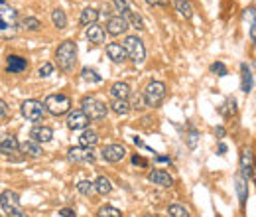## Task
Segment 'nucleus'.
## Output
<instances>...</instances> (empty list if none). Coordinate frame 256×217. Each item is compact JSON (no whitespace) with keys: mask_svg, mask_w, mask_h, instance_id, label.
Wrapping results in <instances>:
<instances>
[{"mask_svg":"<svg viewBox=\"0 0 256 217\" xmlns=\"http://www.w3.org/2000/svg\"><path fill=\"white\" fill-rule=\"evenodd\" d=\"M122 48L126 52V57H130L132 63H136V65L144 63V59H146V48H144V42L138 36H126Z\"/></svg>","mask_w":256,"mask_h":217,"instance_id":"4","label":"nucleus"},{"mask_svg":"<svg viewBox=\"0 0 256 217\" xmlns=\"http://www.w3.org/2000/svg\"><path fill=\"white\" fill-rule=\"evenodd\" d=\"M173 6H175V10H177L185 20H189V18L193 16V6H191L189 0H173Z\"/></svg>","mask_w":256,"mask_h":217,"instance_id":"25","label":"nucleus"},{"mask_svg":"<svg viewBox=\"0 0 256 217\" xmlns=\"http://www.w3.org/2000/svg\"><path fill=\"white\" fill-rule=\"evenodd\" d=\"M81 110L89 116V120H102L108 114L106 103H102L101 99H97V97H83Z\"/></svg>","mask_w":256,"mask_h":217,"instance_id":"7","label":"nucleus"},{"mask_svg":"<svg viewBox=\"0 0 256 217\" xmlns=\"http://www.w3.org/2000/svg\"><path fill=\"white\" fill-rule=\"evenodd\" d=\"M22 114L30 122H42L44 116H46V107L38 99H28V101L22 103Z\"/></svg>","mask_w":256,"mask_h":217,"instance_id":"8","label":"nucleus"},{"mask_svg":"<svg viewBox=\"0 0 256 217\" xmlns=\"http://www.w3.org/2000/svg\"><path fill=\"white\" fill-rule=\"evenodd\" d=\"M38 73H40V77H50L51 73H53V65L51 63H44Z\"/></svg>","mask_w":256,"mask_h":217,"instance_id":"40","label":"nucleus"},{"mask_svg":"<svg viewBox=\"0 0 256 217\" xmlns=\"http://www.w3.org/2000/svg\"><path fill=\"white\" fill-rule=\"evenodd\" d=\"M245 166H253V150L251 148H241V168Z\"/></svg>","mask_w":256,"mask_h":217,"instance_id":"37","label":"nucleus"},{"mask_svg":"<svg viewBox=\"0 0 256 217\" xmlns=\"http://www.w3.org/2000/svg\"><path fill=\"white\" fill-rule=\"evenodd\" d=\"M18 12L6 0H0V38L12 40L18 36Z\"/></svg>","mask_w":256,"mask_h":217,"instance_id":"1","label":"nucleus"},{"mask_svg":"<svg viewBox=\"0 0 256 217\" xmlns=\"http://www.w3.org/2000/svg\"><path fill=\"white\" fill-rule=\"evenodd\" d=\"M219 112H221L225 118H231L233 114H237V99H235V97H227V101L219 107Z\"/></svg>","mask_w":256,"mask_h":217,"instance_id":"26","label":"nucleus"},{"mask_svg":"<svg viewBox=\"0 0 256 217\" xmlns=\"http://www.w3.org/2000/svg\"><path fill=\"white\" fill-rule=\"evenodd\" d=\"M87 40L93 46H101V44H104V30L99 24H89L87 26Z\"/></svg>","mask_w":256,"mask_h":217,"instance_id":"18","label":"nucleus"},{"mask_svg":"<svg viewBox=\"0 0 256 217\" xmlns=\"http://www.w3.org/2000/svg\"><path fill=\"white\" fill-rule=\"evenodd\" d=\"M237 194H239V202H241V208L245 210V206H247V200H249V182L245 180V178H241L239 174H237Z\"/></svg>","mask_w":256,"mask_h":217,"instance_id":"22","label":"nucleus"},{"mask_svg":"<svg viewBox=\"0 0 256 217\" xmlns=\"http://www.w3.org/2000/svg\"><path fill=\"white\" fill-rule=\"evenodd\" d=\"M6 116H8V107H6V103L0 99V120L6 118Z\"/></svg>","mask_w":256,"mask_h":217,"instance_id":"44","label":"nucleus"},{"mask_svg":"<svg viewBox=\"0 0 256 217\" xmlns=\"http://www.w3.org/2000/svg\"><path fill=\"white\" fill-rule=\"evenodd\" d=\"M51 20H53V26L57 30H65L67 28V16H65V12L61 8H55L51 12Z\"/></svg>","mask_w":256,"mask_h":217,"instance_id":"30","label":"nucleus"},{"mask_svg":"<svg viewBox=\"0 0 256 217\" xmlns=\"http://www.w3.org/2000/svg\"><path fill=\"white\" fill-rule=\"evenodd\" d=\"M132 164H136V166H142V168H146V166H148V160H144L142 156L134 154V156H132Z\"/></svg>","mask_w":256,"mask_h":217,"instance_id":"41","label":"nucleus"},{"mask_svg":"<svg viewBox=\"0 0 256 217\" xmlns=\"http://www.w3.org/2000/svg\"><path fill=\"white\" fill-rule=\"evenodd\" d=\"M46 112H51L53 116H63L71 110V99L63 93H55V95H48L44 101Z\"/></svg>","mask_w":256,"mask_h":217,"instance_id":"5","label":"nucleus"},{"mask_svg":"<svg viewBox=\"0 0 256 217\" xmlns=\"http://www.w3.org/2000/svg\"><path fill=\"white\" fill-rule=\"evenodd\" d=\"M130 87L124 81H116L110 85V97L112 99H130Z\"/></svg>","mask_w":256,"mask_h":217,"instance_id":"19","label":"nucleus"},{"mask_svg":"<svg viewBox=\"0 0 256 217\" xmlns=\"http://www.w3.org/2000/svg\"><path fill=\"white\" fill-rule=\"evenodd\" d=\"M18 26H20V28H24V30H28V32H38V30L42 28V22H40L38 18L28 16V18H24L22 22H18Z\"/></svg>","mask_w":256,"mask_h":217,"instance_id":"32","label":"nucleus"},{"mask_svg":"<svg viewBox=\"0 0 256 217\" xmlns=\"http://www.w3.org/2000/svg\"><path fill=\"white\" fill-rule=\"evenodd\" d=\"M168 214H170V217H191L189 216V212H187L183 206H179V204L168 206Z\"/></svg>","mask_w":256,"mask_h":217,"instance_id":"34","label":"nucleus"},{"mask_svg":"<svg viewBox=\"0 0 256 217\" xmlns=\"http://www.w3.org/2000/svg\"><path fill=\"white\" fill-rule=\"evenodd\" d=\"M241 89L243 93H251L253 91V85H255V77H253V69L249 67V63H241Z\"/></svg>","mask_w":256,"mask_h":217,"instance_id":"16","label":"nucleus"},{"mask_svg":"<svg viewBox=\"0 0 256 217\" xmlns=\"http://www.w3.org/2000/svg\"><path fill=\"white\" fill-rule=\"evenodd\" d=\"M142 217H160V216H158V214H144Z\"/></svg>","mask_w":256,"mask_h":217,"instance_id":"51","label":"nucleus"},{"mask_svg":"<svg viewBox=\"0 0 256 217\" xmlns=\"http://www.w3.org/2000/svg\"><path fill=\"white\" fill-rule=\"evenodd\" d=\"M217 150H219V154H225V152H227V144H223V142H221Z\"/></svg>","mask_w":256,"mask_h":217,"instance_id":"49","label":"nucleus"},{"mask_svg":"<svg viewBox=\"0 0 256 217\" xmlns=\"http://www.w3.org/2000/svg\"><path fill=\"white\" fill-rule=\"evenodd\" d=\"M30 138H32V142H36V144H40V142H50L51 138H53V130H51L50 126H34V128L30 130Z\"/></svg>","mask_w":256,"mask_h":217,"instance_id":"17","label":"nucleus"},{"mask_svg":"<svg viewBox=\"0 0 256 217\" xmlns=\"http://www.w3.org/2000/svg\"><path fill=\"white\" fill-rule=\"evenodd\" d=\"M166 85L162 81H150L142 93V101L146 103V107L158 108L162 105V101L166 99Z\"/></svg>","mask_w":256,"mask_h":217,"instance_id":"3","label":"nucleus"},{"mask_svg":"<svg viewBox=\"0 0 256 217\" xmlns=\"http://www.w3.org/2000/svg\"><path fill=\"white\" fill-rule=\"evenodd\" d=\"M59 216H61V217H77V216H75V212H73V210H69V208L59 210Z\"/></svg>","mask_w":256,"mask_h":217,"instance_id":"43","label":"nucleus"},{"mask_svg":"<svg viewBox=\"0 0 256 217\" xmlns=\"http://www.w3.org/2000/svg\"><path fill=\"white\" fill-rule=\"evenodd\" d=\"M81 77L87 81V83H101L102 75H99L97 69H91V67H83L81 69Z\"/></svg>","mask_w":256,"mask_h":217,"instance_id":"31","label":"nucleus"},{"mask_svg":"<svg viewBox=\"0 0 256 217\" xmlns=\"http://www.w3.org/2000/svg\"><path fill=\"white\" fill-rule=\"evenodd\" d=\"M101 156L104 162L116 164V162H120V160H124L126 148H124L122 144H106L101 150Z\"/></svg>","mask_w":256,"mask_h":217,"instance_id":"11","label":"nucleus"},{"mask_svg":"<svg viewBox=\"0 0 256 217\" xmlns=\"http://www.w3.org/2000/svg\"><path fill=\"white\" fill-rule=\"evenodd\" d=\"M97 142H99V134H97L95 130H85V132L79 136V144L85 146V148H93Z\"/></svg>","mask_w":256,"mask_h":217,"instance_id":"24","label":"nucleus"},{"mask_svg":"<svg viewBox=\"0 0 256 217\" xmlns=\"http://www.w3.org/2000/svg\"><path fill=\"white\" fill-rule=\"evenodd\" d=\"M156 160H158V162H171L168 156H156Z\"/></svg>","mask_w":256,"mask_h":217,"instance_id":"50","label":"nucleus"},{"mask_svg":"<svg viewBox=\"0 0 256 217\" xmlns=\"http://www.w3.org/2000/svg\"><path fill=\"white\" fill-rule=\"evenodd\" d=\"M140 107H142V97L140 95H134V99L130 103V108H140Z\"/></svg>","mask_w":256,"mask_h":217,"instance_id":"42","label":"nucleus"},{"mask_svg":"<svg viewBox=\"0 0 256 217\" xmlns=\"http://www.w3.org/2000/svg\"><path fill=\"white\" fill-rule=\"evenodd\" d=\"M18 148H20V142H18L16 136H12V134H2L0 136V154L10 156V154H16Z\"/></svg>","mask_w":256,"mask_h":217,"instance_id":"13","label":"nucleus"},{"mask_svg":"<svg viewBox=\"0 0 256 217\" xmlns=\"http://www.w3.org/2000/svg\"><path fill=\"white\" fill-rule=\"evenodd\" d=\"M122 18L128 22V26H132V28H136V30H146V28H144V20H142V16H140L138 12H134L132 8H130Z\"/></svg>","mask_w":256,"mask_h":217,"instance_id":"23","label":"nucleus"},{"mask_svg":"<svg viewBox=\"0 0 256 217\" xmlns=\"http://www.w3.org/2000/svg\"><path fill=\"white\" fill-rule=\"evenodd\" d=\"M67 128L69 130H85L89 124H91V120H89V116L81 110V108H75V110H69L67 112Z\"/></svg>","mask_w":256,"mask_h":217,"instance_id":"10","label":"nucleus"},{"mask_svg":"<svg viewBox=\"0 0 256 217\" xmlns=\"http://www.w3.org/2000/svg\"><path fill=\"white\" fill-rule=\"evenodd\" d=\"M146 2L152 6H168L170 4V0H146Z\"/></svg>","mask_w":256,"mask_h":217,"instance_id":"45","label":"nucleus"},{"mask_svg":"<svg viewBox=\"0 0 256 217\" xmlns=\"http://www.w3.org/2000/svg\"><path fill=\"white\" fill-rule=\"evenodd\" d=\"M77 192H79V194H83V196H87V198H93V196L97 194L95 184H93V182H89V180L79 182V184H77Z\"/></svg>","mask_w":256,"mask_h":217,"instance_id":"33","label":"nucleus"},{"mask_svg":"<svg viewBox=\"0 0 256 217\" xmlns=\"http://www.w3.org/2000/svg\"><path fill=\"white\" fill-rule=\"evenodd\" d=\"M106 55H108L114 63H122V61L126 59V52H124L122 44H116V42H112V44L106 46Z\"/></svg>","mask_w":256,"mask_h":217,"instance_id":"20","label":"nucleus"},{"mask_svg":"<svg viewBox=\"0 0 256 217\" xmlns=\"http://www.w3.org/2000/svg\"><path fill=\"white\" fill-rule=\"evenodd\" d=\"M211 71H213V73H217L219 77H225V75L229 73L227 65H225V63H221V61H215V63L211 65Z\"/></svg>","mask_w":256,"mask_h":217,"instance_id":"38","label":"nucleus"},{"mask_svg":"<svg viewBox=\"0 0 256 217\" xmlns=\"http://www.w3.org/2000/svg\"><path fill=\"white\" fill-rule=\"evenodd\" d=\"M215 136H217V138H225V128H223V126H217V128H215Z\"/></svg>","mask_w":256,"mask_h":217,"instance_id":"47","label":"nucleus"},{"mask_svg":"<svg viewBox=\"0 0 256 217\" xmlns=\"http://www.w3.org/2000/svg\"><path fill=\"white\" fill-rule=\"evenodd\" d=\"M97 20H99V10H95V8H85V10L81 12V18H79V22H81L83 26L97 24Z\"/></svg>","mask_w":256,"mask_h":217,"instance_id":"28","label":"nucleus"},{"mask_svg":"<svg viewBox=\"0 0 256 217\" xmlns=\"http://www.w3.org/2000/svg\"><path fill=\"white\" fill-rule=\"evenodd\" d=\"M0 217H2V216H0Z\"/></svg>","mask_w":256,"mask_h":217,"instance_id":"52","label":"nucleus"},{"mask_svg":"<svg viewBox=\"0 0 256 217\" xmlns=\"http://www.w3.org/2000/svg\"><path fill=\"white\" fill-rule=\"evenodd\" d=\"M148 180L152 182L154 186H162V188H171L173 186V178L164 170H152L148 174Z\"/></svg>","mask_w":256,"mask_h":217,"instance_id":"15","label":"nucleus"},{"mask_svg":"<svg viewBox=\"0 0 256 217\" xmlns=\"http://www.w3.org/2000/svg\"><path fill=\"white\" fill-rule=\"evenodd\" d=\"M67 158L69 162H75V164H93L95 162V152L93 148H85V146H73L67 150Z\"/></svg>","mask_w":256,"mask_h":217,"instance_id":"9","label":"nucleus"},{"mask_svg":"<svg viewBox=\"0 0 256 217\" xmlns=\"http://www.w3.org/2000/svg\"><path fill=\"white\" fill-rule=\"evenodd\" d=\"M55 59H57V65L61 71L69 73L75 63H77V44L71 42V40H65L59 44V48L55 50Z\"/></svg>","mask_w":256,"mask_h":217,"instance_id":"2","label":"nucleus"},{"mask_svg":"<svg viewBox=\"0 0 256 217\" xmlns=\"http://www.w3.org/2000/svg\"><path fill=\"white\" fill-rule=\"evenodd\" d=\"M97 217H122V212L112 208V206H102L101 210L97 212Z\"/></svg>","mask_w":256,"mask_h":217,"instance_id":"35","label":"nucleus"},{"mask_svg":"<svg viewBox=\"0 0 256 217\" xmlns=\"http://www.w3.org/2000/svg\"><path fill=\"white\" fill-rule=\"evenodd\" d=\"M18 150H20L22 154L30 156V158H40V156L44 154V152H42V146H40V144H36V142H32V140H28V142H22Z\"/></svg>","mask_w":256,"mask_h":217,"instance_id":"21","label":"nucleus"},{"mask_svg":"<svg viewBox=\"0 0 256 217\" xmlns=\"http://www.w3.org/2000/svg\"><path fill=\"white\" fill-rule=\"evenodd\" d=\"M197 138H199V132L195 130V128H189L187 130V134H185V144H187V148H195L197 146Z\"/></svg>","mask_w":256,"mask_h":217,"instance_id":"36","label":"nucleus"},{"mask_svg":"<svg viewBox=\"0 0 256 217\" xmlns=\"http://www.w3.org/2000/svg\"><path fill=\"white\" fill-rule=\"evenodd\" d=\"M134 144H136L138 148H146V150H150V148H148V146H146V144H144V142H142L140 138H134Z\"/></svg>","mask_w":256,"mask_h":217,"instance_id":"48","label":"nucleus"},{"mask_svg":"<svg viewBox=\"0 0 256 217\" xmlns=\"http://www.w3.org/2000/svg\"><path fill=\"white\" fill-rule=\"evenodd\" d=\"M126 30H128V22H126L120 14L108 18V22H106V32H108L110 36H120V34H124Z\"/></svg>","mask_w":256,"mask_h":217,"instance_id":"12","label":"nucleus"},{"mask_svg":"<svg viewBox=\"0 0 256 217\" xmlns=\"http://www.w3.org/2000/svg\"><path fill=\"white\" fill-rule=\"evenodd\" d=\"M110 108L116 112V114H128L132 108H130V101L128 99H112V103H110Z\"/></svg>","mask_w":256,"mask_h":217,"instance_id":"29","label":"nucleus"},{"mask_svg":"<svg viewBox=\"0 0 256 217\" xmlns=\"http://www.w3.org/2000/svg\"><path fill=\"white\" fill-rule=\"evenodd\" d=\"M28 69V59L22 55H8L6 57V71L8 73H24Z\"/></svg>","mask_w":256,"mask_h":217,"instance_id":"14","label":"nucleus"},{"mask_svg":"<svg viewBox=\"0 0 256 217\" xmlns=\"http://www.w3.org/2000/svg\"><path fill=\"white\" fill-rule=\"evenodd\" d=\"M0 206L6 212V216L10 217H26V212L20 206V196L12 190H4L0 194Z\"/></svg>","mask_w":256,"mask_h":217,"instance_id":"6","label":"nucleus"},{"mask_svg":"<svg viewBox=\"0 0 256 217\" xmlns=\"http://www.w3.org/2000/svg\"><path fill=\"white\" fill-rule=\"evenodd\" d=\"M112 4L116 6V10L120 12V16H124L128 10H130V4H128V0H112Z\"/></svg>","mask_w":256,"mask_h":217,"instance_id":"39","label":"nucleus"},{"mask_svg":"<svg viewBox=\"0 0 256 217\" xmlns=\"http://www.w3.org/2000/svg\"><path fill=\"white\" fill-rule=\"evenodd\" d=\"M93 184H95L97 194H101V196H106V194H110V192H112V182H110L106 176H99Z\"/></svg>","mask_w":256,"mask_h":217,"instance_id":"27","label":"nucleus"},{"mask_svg":"<svg viewBox=\"0 0 256 217\" xmlns=\"http://www.w3.org/2000/svg\"><path fill=\"white\" fill-rule=\"evenodd\" d=\"M251 40H253V42L256 40V22H255V18L251 20Z\"/></svg>","mask_w":256,"mask_h":217,"instance_id":"46","label":"nucleus"}]
</instances>
